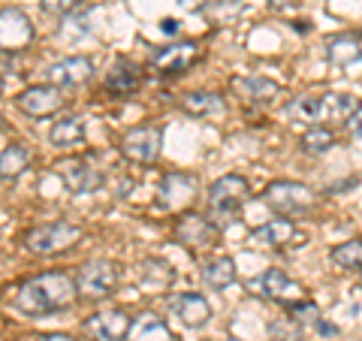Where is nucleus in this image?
<instances>
[{"label": "nucleus", "instance_id": "25", "mask_svg": "<svg viewBox=\"0 0 362 341\" xmlns=\"http://www.w3.org/2000/svg\"><path fill=\"white\" fill-rule=\"evenodd\" d=\"M326 58L338 67H347V64H356L362 58V45L356 33H344V37H335L326 45Z\"/></svg>", "mask_w": 362, "mask_h": 341}, {"label": "nucleus", "instance_id": "21", "mask_svg": "<svg viewBox=\"0 0 362 341\" xmlns=\"http://www.w3.org/2000/svg\"><path fill=\"white\" fill-rule=\"evenodd\" d=\"M178 106L190 118H218L226 112V100L214 91H187L178 97Z\"/></svg>", "mask_w": 362, "mask_h": 341}, {"label": "nucleus", "instance_id": "20", "mask_svg": "<svg viewBox=\"0 0 362 341\" xmlns=\"http://www.w3.org/2000/svg\"><path fill=\"white\" fill-rule=\"evenodd\" d=\"M142 85V70L130 58H115V64L106 73V91L115 97H130Z\"/></svg>", "mask_w": 362, "mask_h": 341}, {"label": "nucleus", "instance_id": "34", "mask_svg": "<svg viewBox=\"0 0 362 341\" xmlns=\"http://www.w3.org/2000/svg\"><path fill=\"white\" fill-rule=\"evenodd\" d=\"M350 133H354L356 136V139H362V103H359V109L354 112V115H350Z\"/></svg>", "mask_w": 362, "mask_h": 341}, {"label": "nucleus", "instance_id": "11", "mask_svg": "<svg viewBox=\"0 0 362 341\" xmlns=\"http://www.w3.org/2000/svg\"><path fill=\"white\" fill-rule=\"evenodd\" d=\"M199 58H202V49L197 40L169 42L151 54V70H157V76H181L194 64H199Z\"/></svg>", "mask_w": 362, "mask_h": 341}, {"label": "nucleus", "instance_id": "2", "mask_svg": "<svg viewBox=\"0 0 362 341\" xmlns=\"http://www.w3.org/2000/svg\"><path fill=\"white\" fill-rule=\"evenodd\" d=\"M359 109V100L350 94H302L287 103V115L308 124H344Z\"/></svg>", "mask_w": 362, "mask_h": 341}, {"label": "nucleus", "instance_id": "13", "mask_svg": "<svg viewBox=\"0 0 362 341\" xmlns=\"http://www.w3.org/2000/svg\"><path fill=\"white\" fill-rule=\"evenodd\" d=\"M197 193H199V181L194 173H166L160 178L157 202H160V209L178 212V209H187L197 200Z\"/></svg>", "mask_w": 362, "mask_h": 341}, {"label": "nucleus", "instance_id": "28", "mask_svg": "<svg viewBox=\"0 0 362 341\" xmlns=\"http://www.w3.org/2000/svg\"><path fill=\"white\" fill-rule=\"evenodd\" d=\"M335 145V133L326 127V124H314L311 130H305L302 133V139H299V149L305 151V154H326Z\"/></svg>", "mask_w": 362, "mask_h": 341}, {"label": "nucleus", "instance_id": "37", "mask_svg": "<svg viewBox=\"0 0 362 341\" xmlns=\"http://www.w3.org/2000/svg\"><path fill=\"white\" fill-rule=\"evenodd\" d=\"M160 30H163V33H178V21H175V18H163V21H160Z\"/></svg>", "mask_w": 362, "mask_h": 341}, {"label": "nucleus", "instance_id": "7", "mask_svg": "<svg viewBox=\"0 0 362 341\" xmlns=\"http://www.w3.org/2000/svg\"><path fill=\"white\" fill-rule=\"evenodd\" d=\"M54 175L61 178V185L73 193V197H90L103 187V173L85 161V157H64V161L54 163Z\"/></svg>", "mask_w": 362, "mask_h": 341}, {"label": "nucleus", "instance_id": "29", "mask_svg": "<svg viewBox=\"0 0 362 341\" xmlns=\"http://www.w3.org/2000/svg\"><path fill=\"white\" fill-rule=\"evenodd\" d=\"M202 13H206L211 25H230V21H235L245 13V4L242 0H209L202 6Z\"/></svg>", "mask_w": 362, "mask_h": 341}, {"label": "nucleus", "instance_id": "3", "mask_svg": "<svg viewBox=\"0 0 362 341\" xmlns=\"http://www.w3.org/2000/svg\"><path fill=\"white\" fill-rule=\"evenodd\" d=\"M247 197H251V185H247L245 175H221L218 181H211L209 187V212L211 218H218L221 224H230L239 218L242 206L247 202Z\"/></svg>", "mask_w": 362, "mask_h": 341}, {"label": "nucleus", "instance_id": "32", "mask_svg": "<svg viewBox=\"0 0 362 341\" xmlns=\"http://www.w3.org/2000/svg\"><path fill=\"white\" fill-rule=\"evenodd\" d=\"M269 338L272 341H302V326L296 323H269Z\"/></svg>", "mask_w": 362, "mask_h": 341}, {"label": "nucleus", "instance_id": "15", "mask_svg": "<svg viewBox=\"0 0 362 341\" xmlns=\"http://www.w3.org/2000/svg\"><path fill=\"white\" fill-rule=\"evenodd\" d=\"M33 40V25L21 9H0V52H21Z\"/></svg>", "mask_w": 362, "mask_h": 341}, {"label": "nucleus", "instance_id": "12", "mask_svg": "<svg viewBox=\"0 0 362 341\" xmlns=\"http://www.w3.org/2000/svg\"><path fill=\"white\" fill-rule=\"evenodd\" d=\"M16 106L28 118H54L64 106V88L58 85H30L16 97Z\"/></svg>", "mask_w": 362, "mask_h": 341}, {"label": "nucleus", "instance_id": "27", "mask_svg": "<svg viewBox=\"0 0 362 341\" xmlns=\"http://www.w3.org/2000/svg\"><path fill=\"white\" fill-rule=\"evenodd\" d=\"M30 163V151L25 149V145H6L4 151H0V181H13L18 178L21 173L28 169Z\"/></svg>", "mask_w": 362, "mask_h": 341}, {"label": "nucleus", "instance_id": "22", "mask_svg": "<svg viewBox=\"0 0 362 341\" xmlns=\"http://www.w3.org/2000/svg\"><path fill=\"white\" fill-rule=\"evenodd\" d=\"M127 341H175V338L163 317H157L154 311H142L139 317H133Z\"/></svg>", "mask_w": 362, "mask_h": 341}, {"label": "nucleus", "instance_id": "18", "mask_svg": "<svg viewBox=\"0 0 362 341\" xmlns=\"http://www.w3.org/2000/svg\"><path fill=\"white\" fill-rule=\"evenodd\" d=\"M230 88L242 103H254V106L272 103V100L281 94V85L272 82V79H266V76H235L230 82Z\"/></svg>", "mask_w": 362, "mask_h": 341}, {"label": "nucleus", "instance_id": "38", "mask_svg": "<svg viewBox=\"0 0 362 341\" xmlns=\"http://www.w3.org/2000/svg\"><path fill=\"white\" fill-rule=\"evenodd\" d=\"M178 6H185V9H202V0H178Z\"/></svg>", "mask_w": 362, "mask_h": 341}, {"label": "nucleus", "instance_id": "31", "mask_svg": "<svg viewBox=\"0 0 362 341\" xmlns=\"http://www.w3.org/2000/svg\"><path fill=\"white\" fill-rule=\"evenodd\" d=\"M287 311H290V320L296 323V326H302V329L317 326V323L323 320V317H320V308H317V302H311V299L293 302V305H287Z\"/></svg>", "mask_w": 362, "mask_h": 341}, {"label": "nucleus", "instance_id": "39", "mask_svg": "<svg viewBox=\"0 0 362 341\" xmlns=\"http://www.w3.org/2000/svg\"><path fill=\"white\" fill-rule=\"evenodd\" d=\"M359 272H362V269H359ZM359 287H362V275H359Z\"/></svg>", "mask_w": 362, "mask_h": 341}, {"label": "nucleus", "instance_id": "26", "mask_svg": "<svg viewBox=\"0 0 362 341\" xmlns=\"http://www.w3.org/2000/svg\"><path fill=\"white\" fill-rule=\"evenodd\" d=\"M202 281H206L211 290H226L230 284H235V260L233 257L209 260V263L202 266Z\"/></svg>", "mask_w": 362, "mask_h": 341}, {"label": "nucleus", "instance_id": "40", "mask_svg": "<svg viewBox=\"0 0 362 341\" xmlns=\"http://www.w3.org/2000/svg\"><path fill=\"white\" fill-rule=\"evenodd\" d=\"M230 341H239V338H230Z\"/></svg>", "mask_w": 362, "mask_h": 341}, {"label": "nucleus", "instance_id": "17", "mask_svg": "<svg viewBox=\"0 0 362 341\" xmlns=\"http://www.w3.org/2000/svg\"><path fill=\"white\" fill-rule=\"evenodd\" d=\"M169 311L187 329H202L211 320V305L206 302L202 293H173L169 296Z\"/></svg>", "mask_w": 362, "mask_h": 341}, {"label": "nucleus", "instance_id": "6", "mask_svg": "<svg viewBox=\"0 0 362 341\" xmlns=\"http://www.w3.org/2000/svg\"><path fill=\"white\" fill-rule=\"evenodd\" d=\"M175 238H178V245H185L190 254H202V251L218 248L221 226L211 218H206V214L187 212V214H181L178 224H175Z\"/></svg>", "mask_w": 362, "mask_h": 341}, {"label": "nucleus", "instance_id": "19", "mask_svg": "<svg viewBox=\"0 0 362 341\" xmlns=\"http://www.w3.org/2000/svg\"><path fill=\"white\" fill-rule=\"evenodd\" d=\"M85 136H88V124L82 115H58L49 130V142L58 151H70L85 142Z\"/></svg>", "mask_w": 362, "mask_h": 341}, {"label": "nucleus", "instance_id": "9", "mask_svg": "<svg viewBox=\"0 0 362 341\" xmlns=\"http://www.w3.org/2000/svg\"><path fill=\"white\" fill-rule=\"evenodd\" d=\"M263 202L278 214H299V212H308L314 206V190L305 187L302 181L281 178V181H272L266 187Z\"/></svg>", "mask_w": 362, "mask_h": 341}, {"label": "nucleus", "instance_id": "4", "mask_svg": "<svg viewBox=\"0 0 362 341\" xmlns=\"http://www.w3.org/2000/svg\"><path fill=\"white\" fill-rule=\"evenodd\" d=\"M78 238H82V226H76L70 221H52V224L33 226L25 236V248L37 257H54L76 248Z\"/></svg>", "mask_w": 362, "mask_h": 341}, {"label": "nucleus", "instance_id": "10", "mask_svg": "<svg viewBox=\"0 0 362 341\" xmlns=\"http://www.w3.org/2000/svg\"><path fill=\"white\" fill-rule=\"evenodd\" d=\"M257 296H263V299H272V302H278V305H293V302H299L305 299V287L299 281H293L287 272H281V269H266L263 275H257L251 278V284H247Z\"/></svg>", "mask_w": 362, "mask_h": 341}, {"label": "nucleus", "instance_id": "35", "mask_svg": "<svg viewBox=\"0 0 362 341\" xmlns=\"http://www.w3.org/2000/svg\"><path fill=\"white\" fill-rule=\"evenodd\" d=\"M314 329H317V333H320V335H338V326H332V323H326V320H320V323H317Z\"/></svg>", "mask_w": 362, "mask_h": 341}, {"label": "nucleus", "instance_id": "14", "mask_svg": "<svg viewBox=\"0 0 362 341\" xmlns=\"http://www.w3.org/2000/svg\"><path fill=\"white\" fill-rule=\"evenodd\" d=\"M133 326V317L124 308H109V311H97L90 314L82 323L85 335L90 341H127V333Z\"/></svg>", "mask_w": 362, "mask_h": 341}, {"label": "nucleus", "instance_id": "36", "mask_svg": "<svg viewBox=\"0 0 362 341\" xmlns=\"http://www.w3.org/2000/svg\"><path fill=\"white\" fill-rule=\"evenodd\" d=\"M37 341H76V338L66 335V333H52V335H40Z\"/></svg>", "mask_w": 362, "mask_h": 341}, {"label": "nucleus", "instance_id": "16", "mask_svg": "<svg viewBox=\"0 0 362 341\" xmlns=\"http://www.w3.org/2000/svg\"><path fill=\"white\" fill-rule=\"evenodd\" d=\"M45 79L58 88H78L88 85L94 79V61L82 58V54H73V58H61L54 61L49 70H45Z\"/></svg>", "mask_w": 362, "mask_h": 341}, {"label": "nucleus", "instance_id": "1", "mask_svg": "<svg viewBox=\"0 0 362 341\" xmlns=\"http://www.w3.org/2000/svg\"><path fill=\"white\" fill-rule=\"evenodd\" d=\"M78 299L76 278L70 272H42L18 287L13 296V311L21 317H52L58 311H70Z\"/></svg>", "mask_w": 362, "mask_h": 341}, {"label": "nucleus", "instance_id": "5", "mask_svg": "<svg viewBox=\"0 0 362 341\" xmlns=\"http://www.w3.org/2000/svg\"><path fill=\"white\" fill-rule=\"evenodd\" d=\"M118 284H121V269H118V263H112V260H94V263H85L76 272L78 296L90 299V302L112 296V293L118 290Z\"/></svg>", "mask_w": 362, "mask_h": 341}, {"label": "nucleus", "instance_id": "24", "mask_svg": "<svg viewBox=\"0 0 362 341\" xmlns=\"http://www.w3.org/2000/svg\"><path fill=\"white\" fill-rule=\"evenodd\" d=\"M173 278H175V272H173V266H169L166 260H154V257L142 260V266H139V284H142L145 290L160 293V290H166L169 284H173Z\"/></svg>", "mask_w": 362, "mask_h": 341}, {"label": "nucleus", "instance_id": "33", "mask_svg": "<svg viewBox=\"0 0 362 341\" xmlns=\"http://www.w3.org/2000/svg\"><path fill=\"white\" fill-rule=\"evenodd\" d=\"M40 6L45 9L49 16H70V13H76L78 6H82V0H40Z\"/></svg>", "mask_w": 362, "mask_h": 341}, {"label": "nucleus", "instance_id": "8", "mask_svg": "<svg viewBox=\"0 0 362 341\" xmlns=\"http://www.w3.org/2000/svg\"><path fill=\"white\" fill-rule=\"evenodd\" d=\"M163 151V127L157 124H142V127H133L124 133L121 139V154L127 157L130 163H139V166H148L154 163Z\"/></svg>", "mask_w": 362, "mask_h": 341}, {"label": "nucleus", "instance_id": "30", "mask_svg": "<svg viewBox=\"0 0 362 341\" xmlns=\"http://www.w3.org/2000/svg\"><path fill=\"white\" fill-rule=\"evenodd\" d=\"M329 260L338 269H362V238H350V242L335 245L329 251Z\"/></svg>", "mask_w": 362, "mask_h": 341}, {"label": "nucleus", "instance_id": "23", "mask_svg": "<svg viewBox=\"0 0 362 341\" xmlns=\"http://www.w3.org/2000/svg\"><path fill=\"white\" fill-rule=\"evenodd\" d=\"M293 238H296V224L287 221V218H275L263 226H257L251 233V242L263 245V248H284L287 242H293Z\"/></svg>", "mask_w": 362, "mask_h": 341}]
</instances>
